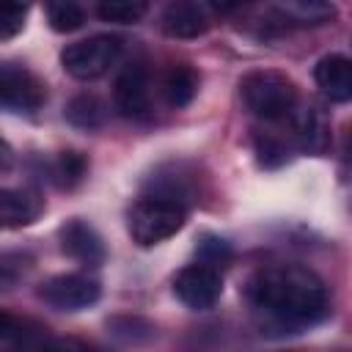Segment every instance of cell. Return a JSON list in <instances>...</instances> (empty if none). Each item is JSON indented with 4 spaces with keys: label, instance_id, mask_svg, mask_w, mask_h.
<instances>
[{
    "label": "cell",
    "instance_id": "1",
    "mask_svg": "<svg viewBox=\"0 0 352 352\" xmlns=\"http://www.w3.org/2000/svg\"><path fill=\"white\" fill-rule=\"evenodd\" d=\"M248 302L253 314L278 327L297 333L330 314V294L322 278L302 264H270L248 280Z\"/></svg>",
    "mask_w": 352,
    "mask_h": 352
},
{
    "label": "cell",
    "instance_id": "2",
    "mask_svg": "<svg viewBox=\"0 0 352 352\" xmlns=\"http://www.w3.org/2000/svg\"><path fill=\"white\" fill-rule=\"evenodd\" d=\"M239 96L245 107L261 121H283L294 116L300 102L297 85L286 74L272 69H258L245 74L239 80Z\"/></svg>",
    "mask_w": 352,
    "mask_h": 352
},
{
    "label": "cell",
    "instance_id": "3",
    "mask_svg": "<svg viewBox=\"0 0 352 352\" xmlns=\"http://www.w3.org/2000/svg\"><path fill=\"white\" fill-rule=\"evenodd\" d=\"M184 220H187V206H182L170 198L146 195L138 204H132L126 228H129V236L140 248H151V245H160V242L170 239L173 234H179Z\"/></svg>",
    "mask_w": 352,
    "mask_h": 352
},
{
    "label": "cell",
    "instance_id": "4",
    "mask_svg": "<svg viewBox=\"0 0 352 352\" xmlns=\"http://www.w3.org/2000/svg\"><path fill=\"white\" fill-rule=\"evenodd\" d=\"M121 47L124 44L118 36H110V33L91 36V38L69 44L60 52V66L74 80H96L110 72V66L121 55Z\"/></svg>",
    "mask_w": 352,
    "mask_h": 352
},
{
    "label": "cell",
    "instance_id": "5",
    "mask_svg": "<svg viewBox=\"0 0 352 352\" xmlns=\"http://www.w3.org/2000/svg\"><path fill=\"white\" fill-rule=\"evenodd\" d=\"M102 297L99 280L69 272V275H52L38 286V300H44L55 311H82L91 308Z\"/></svg>",
    "mask_w": 352,
    "mask_h": 352
},
{
    "label": "cell",
    "instance_id": "6",
    "mask_svg": "<svg viewBox=\"0 0 352 352\" xmlns=\"http://www.w3.org/2000/svg\"><path fill=\"white\" fill-rule=\"evenodd\" d=\"M173 294L192 311H206L212 308L220 294H223V275L220 270L198 261V264H187L184 270L176 272L173 278Z\"/></svg>",
    "mask_w": 352,
    "mask_h": 352
},
{
    "label": "cell",
    "instance_id": "7",
    "mask_svg": "<svg viewBox=\"0 0 352 352\" xmlns=\"http://www.w3.org/2000/svg\"><path fill=\"white\" fill-rule=\"evenodd\" d=\"M47 99L44 82L16 63H0V107L8 110H36Z\"/></svg>",
    "mask_w": 352,
    "mask_h": 352
},
{
    "label": "cell",
    "instance_id": "8",
    "mask_svg": "<svg viewBox=\"0 0 352 352\" xmlns=\"http://www.w3.org/2000/svg\"><path fill=\"white\" fill-rule=\"evenodd\" d=\"M113 102H116V110L126 118L148 116V107H151L148 72L140 63H129L121 69V74L116 77V88H113Z\"/></svg>",
    "mask_w": 352,
    "mask_h": 352
},
{
    "label": "cell",
    "instance_id": "9",
    "mask_svg": "<svg viewBox=\"0 0 352 352\" xmlns=\"http://www.w3.org/2000/svg\"><path fill=\"white\" fill-rule=\"evenodd\" d=\"M58 236H60L63 253L72 256L74 261L85 264V267H99V264L104 261V256H107L102 236H99L96 228L88 226L85 220H77V217H74V220L63 223L60 231H58Z\"/></svg>",
    "mask_w": 352,
    "mask_h": 352
},
{
    "label": "cell",
    "instance_id": "10",
    "mask_svg": "<svg viewBox=\"0 0 352 352\" xmlns=\"http://www.w3.org/2000/svg\"><path fill=\"white\" fill-rule=\"evenodd\" d=\"M162 30L170 38H198L209 30L206 11L198 0H170L162 11Z\"/></svg>",
    "mask_w": 352,
    "mask_h": 352
},
{
    "label": "cell",
    "instance_id": "11",
    "mask_svg": "<svg viewBox=\"0 0 352 352\" xmlns=\"http://www.w3.org/2000/svg\"><path fill=\"white\" fill-rule=\"evenodd\" d=\"M314 80L330 102L352 99V63L346 55H338V52L324 55L314 69Z\"/></svg>",
    "mask_w": 352,
    "mask_h": 352
},
{
    "label": "cell",
    "instance_id": "12",
    "mask_svg": "<svg viewBox=\"0 0 352 352\" xmlns=\"http://www.w3.org/2000/svg\"><path fill=\"white\" fill-rule=\"evenodd\" d=\"M44 201L33 190H0V228H22L38 220Z\"/></svg>",
    "mask_w": 352,
    "mask_h": 352
},
{
    "label": "cell",
    "instance_id": "13",
    "mask_svg": "<svg viewBox=\"0 0 352 352\" xmlns=\"http://www.w3.org/2000/svg\"><path fill=\"white\" fill-rule=\"evenodd\" d=\"M47 327L14 316L8 311H0V349H30V346H47Z\"/></svg>",
    "mask_w": 352,
    "mask_h": 352
},
{
    "label": "cell",
    "instance_id": "14",
    "mask_svg": "<svg viewBox=\"0 0 352 352\" xmlns=\"http://www.w3.org/2000/svg\"><path fill=\"white\" fill-rule=\"evenodd\" d=\"M195 91H198V74L190 66L179 63V66L168 69V74L162 80V94L170 107H187L192 102Z\"/></svg>",
    "mask_w": 352,
    "mask_h": 352
},
{
    "label": "cell",
    "instance_id": "15",
    "mask_svg": "<svg viewBox=\"0 0 352 352\" xmlns=\"http://www.w3.org/2000/svg\"><path fill=\"white\" fill-rule=\"evenodd\" d=\"M104 118H107V107L94 94H80L66 104V121L80 129H96L104 124Z\"/></svg>",
    "mask_w": 352,
    "mask_h": 352
},
{
    "label": "cell",
    "instance_id": "16",
    "mask_svg": "<svg viewBox=\"0 0 352 352\" xmlns=\"http://www.w3.org/2000/svg\"><path fill=\"white\" fill-rule=\"evenodd\" d=\"M44 14L55 33H72L85 22L80 0H44Z\"/></svg>",
    "mask_w": 352,
    "mask_h": 352
},
{
    "label": "cell",
    "instance_id": "17",
    "mask_svg": "<svg viewBox=\"0 0 352 352\" xmlns=\"http://www.w3.org/2000/svg\"><path fill=\"white\" fill-rule=\"evenodd\" d=\"M148 0H96V14L102 22L135 25L146 16Z\"/></svg>",
    "mask_w": 352,
    "mask_h": 352
},
{
    "label": "cell",
    "instance_id": "18",
    "mask_svg": "<svg viewBox=\"0 0 352 352\" xmlns=\"http://www.w3.org/2000/svg\"><path fill=\"white\" fill-rule=\"evenodd\" d=\"M297 113V110H294ZM294 129H297V140L305 151H322L324 143H327V132H324V124L319 118V113L314 107L308 110H300L297 113V121H294Z\"/></svg>",
    "mask_w": 352,
    "mask_h": 352
},
{
    "label": "cell",
    "instance_id": "19",
    "mask_svg": "<svg viewBox=\"0 0 352 352\" xmlns=\"http://www.w3.org/2000/svg\"><path fill=\"white\" fill-rule=\"evenodd\" d=\"M33 258L22 250H0V294L14 292L30 272Z\"/></svg>",
    "mask_w": 352,
    "mask_h": 352
},
{
    "label": "cell",
    "instance_id": "20",
    "mask_svg": "<svg viewBox=\"0 0 352 352\" xmlns=\"http://www.w3.org/2000/svg\"><path fill=\"white\" fill-rule=\"evenodd\" d=\"M107 330L124 344H143L157 336V327L140 316H116L107 322Z\"/></svg>",
    "mask_w": 352,
    "mask_h": 352
},
{
    "label": "cell",
    "instance_id": "21",
    "mask_svg": "<svg viewBox=\"0 0 352 352\" xmlns=\"http://www.w3.org/2000/svg\"><path fill=\"white\" fill-rule=\"evenodd\" d=\"M33 0H0V41L14 38L25 28V16Z\"/></svg>",
    "mask_w": 352,
    "mask_h": 352
},
{
    "label": "cell",
    "instance_id": "22",
    "mask_svg": "<svg viewBox=\"0 0 352 352\" xmlns=\"http://www.w3.org/2000/svg\"><path fill=\"white\" fill-rule=\"evenodd\" d=\"M283 11L302 22H322L336 14L330 0H280Z\"/></svg>",
    "mask_w": 352,
    "mask_h": 352
},
{
    "label": "cell",
    "instance_id": "23",
    "mask_svg": "<svg viewBox=\"0 0 352 352\" xmlns=\"http://www.w3.org/2000/svg\"><path fill=\"white\" fill-rule=\"evenodd\" d=\"M52 173H55V182H58L60 187H74V184L85 176V160H82V154H77V151H63V154L55 160Z\"/></svg>",
    "mask_w": 352,
    "mask_h": 352
},
{
    "label": "cell",
    "instance_id": "24",
    "mask_svg": "<svg viewBox=\"0 0 352 352\" xmlns=\"http://www.w3.org/2000/svg\"><path fill=\"white\" fill-rule=\"evenodd\" d=\"M198 258H201L204 264L220 270V267H226V264L231 261V248H228V242L220 239V236H204L201 245H198Z\"/></svg>",
    "mask_w": 352,
    "mask_h": 352
},
{
    "label": "cell",
    "instance_id": "25",
    "mask_svg": "<svg viewBox=\"0 0 352 352\" xmlns=\"http://www.w3.org/2000/svg\"><path fill=\"white\" fill-rule=\"evenodd\" d=\"M209 8H214L217 14H234L236 8H242L248 0H206Z\"/></svg>",
    "mask_w": 352,
    "mask_h": 352
},
{
    "label": "cell",
    "instance_id": "26",
    "mask_svg": "<svg viewBox=\"0 0 352 352\" xmlns=\"http://www.w3.org/2000/svg\"><path fill=\"white\" fill-rule=\"evenodd\" d=\"M11 162H14V151H11V146L0 138V173H3V170H8V168H11Z\"/></svg>",
    "mask_w": 352,
    "mask_h": 352
}]
</instances>
